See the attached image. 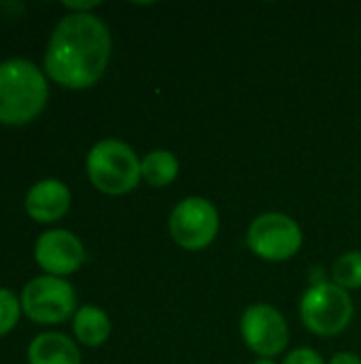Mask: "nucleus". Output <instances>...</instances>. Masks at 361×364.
I'll return each instance as SVG.
<instances>
[{
  "label": "nucleus",
  "instance_id": "dca6fc26",
  "mask_svg": "<svg viewBox=\"0 0 361 364\" xmlns=\"http://www.w3.org/2000/svg\"><path fill=\"white\" fill-rule=\"evenodd\" d=\"M283 364H326V360L313 348H296L285 356Z\"/></svg>",
  "mask_w": 361,
  "mask_h": 364
},
{
  "label": "nucleus",
  "instance_id": "423d86ee",
  "mask_svg": "<svg viewBox=\"0 0 361 364\" xmlns=\"http://www.w3.org/2000/svg\"><path fill=\"white\" fill-rule=\"evenodd\" d=\"M219 209L204 196L179 200L168 215V235L185 252H202L219 237Z\"/></svg>",
  "mask_w": 361,
  "mask_h": 364
},
{
  "label": "nucleus",
  "instance_id": "39448f33",
  "mask_svg": "<svg viewBox=\"0 0 361 364\" xmlns=\"http://www.w3.org/2000/svg\"><path fill=\"white\" fill-rule=\"evenodd\" d=\"M304 235L300 224L281 211H266L251 220L247 228V247L266 262H287L302 250Z\"/></svg>",
  "mask_w": 361,
  "mask_h": 364
},
{
  "label": "nucleus",
  "instance_id": "0eeeda50",
  "mask_svg": "<svg viewBox=\"0 0 361 364\" xmlns=\"http://www.w3.org/2000/svg\"><path fill=\"white\" fill-rule=\"evenodd\" d=\"M21 311L34 324H60L77 314V294L70 282L53 275H38L21 290Z\"/></svg>",
  "mask_w": 361,
  "mask_h": 364
},
{
  "label": "nucleus",
  "instance_id": "a211bd4d",
  "mask_svg": "<svg viewBox=\"0 0 361 364\" xmlns=\"http://www.w3.org/2000/svg\"><path fill=\"white\" fill-rule=\"evenodd\" d=\"M328 364H361V356L355 352H336Z\"/></svg>",
  "mask_w": 361,
  "mask_h": 364
},
{
  "label": "nucleus",
  "instance_id": "ddd939ff",
  "mask_svg": "<svg viewBox=\"0 0 361 364\" xmlns=\"http://www.w3.org/2000/svg\"><path fill=\"white\" fill-rule=\"evenodd\" d=\"M181 171L179 158L170 149H151L140 158V175L149 188L162 190L177 181Z\"/></svg>",
  "mask_w": 361,
  "mask_h": 364
},
{
  "label": "nucleus",
  "instance_id": "7ed1b4c3",
  "mask_svg": "<svg viewBox=\"0 0 361 364\" xmlns=\"http://www.w3.org/2000/svg\"><path fill=\"white\" fill-rule=\"evenodd\" d=\"M85 171L91 186L106 196L130 194L143 181L138 154L119 139L98 141L87 154Z\"/></svg>",
  "mask_w": 361,
  "mask_h": 364
},
{
  "label": "nucleus",
  "instance_id": "4468645a",
  "mask_svg": "<svg viewBox=\"0 0 361 364\" xmlns=\"http://www.w3.org/2000/svg\"><path fill=\"white\" fill-rule=\"evenodd\" d=\"M332 282L343 290H360L361 288V252L353 250L336 258L332 264Z\"/></svg>",
  "mask_w": 361,
  "mask_h": 364
},
{
  "label": "nucleus",
  "instance_id": "f8f14e48",
  "mask_svg": "<svg viewBox=\"0 0 361 364\" xmlns=\"http://www.w3.org/2000/svg\"><path fill=\"white\" fill-rule=\"evenodd\" d=\"M111 318L96 305H83L72 316V333L85 348H100L111 337Z\"/></svg>",
  "mask_w": 361,
  "mask_h": 364
},
{
  "label": "nucleus",
  "instance_id": "2eb2a0df",
  "mask_svg": "<svg viewBox=\"0 0 361 364\" xmlns=\"http://www.w3.org/2000/svg\"><path fill=\"white\" fill-rule=\"evenodd\" d=\"M21 314L23 311H21L19 299L11 290L0 288V337H4L6 333H11L17 326Z\"/></svg>",
  "mask_w": 361,
  "mask_h": 364
},
{
  "label": "nucleus",
  "instance_id": "9d476101",
  "mask_svg": "<svg viewBox=\"0 0 361 364\" xmlns=\"http://www.w3.org/2000/svg\"><path fill=\"white\" fill-rule=\"evenodd\" d=\"M72 203L68 186L60 179H40L26 194V211L38 224L62 220Z\"/></svg>",
  "mask_w": 361,
  "mask_h": 364
},
{
  "label": "nucleus",
  "instance_id": "f3484780",
  "mask_svg": "<svg viewBox=\"0 0 361 364\" xmlns=\"http://www.w3.org/2000/svg\"><path fill=\"white\" fill-rule=\"evenodd\" d=\"M98 6H100L98 0H89V2H64V9L68 13H91Z\"/></svg>",
  "mask_w": 361,
  "mask_h": 364
},
{
  "label": "nucleus",
  "instance_id": "6ab92c4d",
  "mask_svg": "<svg viewBox=\"0 0 361 364\" xmlns=\"http://www.w3.org/2000/svg\"><path fill=\"white\" fill-rule=\"evenodd\" d=\"M251 364H277L272 358H255Z\"/></svg>",
  "mask_w": 361,
  "mask_h": 364
},
{
  "label": "nucleus",
  "instance_id": "f257e3e1",
  "mask_svg": "<svg viewBox=\"0 0 361 364\" xmlns=\"http://www.w3.org/2000/svg\"><path fill=\"white\" fill-rule=\"evenodd\" d=\"M111 51V30L96 13H66L49 36L45 75L62 87L87 90L106 73Z\"/></svg>",
  "mask_w": 361,
  "mask_h": 364
},
{
  "label": "nucleus",
  "instance_id": "9b49d317",
  "mask_svg": "<svg viewBox=\"0 0 361 364\" xmlns=\"http://www.w3.org/2000/svg\"><path fill=\"white\" fill-rule=\"evenodd\" d=\"M30 364H81L79 346L64 333H40L28 348Z\"/></svg>",
  "mask_w": 361,
  "mask_h": 364
},
{
  "label": "nucleus",
  "instance_id": "20e7f679",
  "mask_svg": "<svg viewBox=\"0 0 361 364\" xmlns=\"http://www.w3.org/2000/svg\"><path fill=\"white\" fill-rule=\"evenodd\" d=\"M355 316L351 292L334 282L313 284L300 299V320L304 328L317 337H336L345 333Z\"/></svg>",
  "mask_w": 361,
  "mask_h": 364
},
{
  "label": "nucleus",
  "instance_id": "1a4fd4ad",
  "mask_svg": "<svg viewBox=\"0 0 361 364\" xmlns=\"http://www.w3.org/2000/svg\"><path fill=\"white\" fill-rule=\"evenodd\" d=\"M36 264L53 277H68L85 262V247L81 239L64 228L45 230L34 245Z\"/></svg>",
  "mask_w": 361,
  "mask_h": 364
},
{
  "label": "nucleus",
  "instance_id": "f03ea898",
  "mask_svg": "<svg viewBox=\"0 0 361 364\" xmlns=\"http://www.w3.org/2000/svg\"><path fill=\"white\" fill-rule=\"evenodd\" d=\"M49 96L45 73L30 60L0 62V124L23 126L36 119Z\"/></svg>",
  "mask_w": 361,
  "mask_h": 364
},
{
  "label": "nucleus",
  "instance_id": "6e6552de",
  "mask_svg": "<svg viewBox=\"0 0 361 364\" xmlns=\"http://www.w3.org/2000/svg\"><path fill=\"white\" fill-rule=\"evenodd\" d=\"M240 337L257 358H277L289 346V324L270 303H253L240 316Z\"/></svg>",
  "mask_w": 361,
  "mask_h": 364
}]
</instances>
